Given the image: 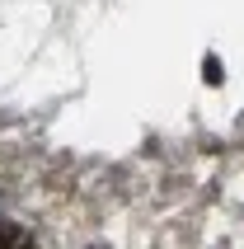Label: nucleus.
I'll list each match as a JSON object with an SVG mask.
<instances>
[{"mask_svg":"<svg viewBox=\"0 0 244 249\" xmlns=\"http://www.w3.org/2000/svg\"><path fill=\"white\" fill-rule=\"evenodd\" d=\"M0 249H38V245H33V240H28L24 231H14V226H5V231H0Z\"/></svg>","mask_w":244,"mask_h":249,"instance_id":"1","label":"nucleus"}]
</instances>
